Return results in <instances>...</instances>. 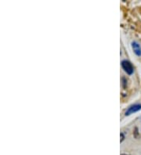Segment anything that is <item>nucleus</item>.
Returning <instances> with one entry per match:
<instances>
[{
  "mask_svg": "<svg viewBox=\"0 0 141 155\" xmlns=\"http://www.w3.org/2000/svg\"><path fill=\"white\" fill-rule=\"evenodd\" d=\"M121 65H122V68L124 70V71L127 73L129 75H131V74H133L134 68L129 61H126V60H123L121 62Z\"/></svg>",
  "mask_w": 141,
  "mask_h": 155,
  "instance_id": "1",
  "label": "nucleus"
},
{
  "mask_svg": "<svg viewBox=\"0 0 141 155\" xmlns=\"http://www.w3.org/2000/svg\"><path fill=\"white\" fill-rule=\"evenodd\" d=\"M141 110V104H133V105H131L130 107H129L128 109L126 110V115L129 116L132 114L136 113V112L139 111V110Z\"/></svg>",
  "mask_w": 141,
  "mask_h": 155,
  "instance_id": "2",
  "label": "nucleus"
},
{
  "mask_svg": "<svg viewBox=\"0 0 141 155\" xmlns=\"http://www.w3.org/2000/svg\"><path fill=\"white\" fill-rule=\"evenodd\" d=\"M131 46L132 49L133 50L134 53H135L136 55L137 56V57H141V46L139 43H138L136 41H133V42H132L131 43Z\"/></svg>",
  "mask_w": 141,
  "mask_h": 155,
  "instance_id": "3",
  "label": "nucleus"
},
{
  "mask_svg": "<svg viewBox=\"0 0 141 155\" xmlns=\"http://www.w3.org/2000/svg\"><path fill=\"white\" fill-rule=\"evenodd\" d=\"M120 136H121V143L122 142H123V140H125V135H124V133H121V134H120Z\"/></svg>",
  "mask_w": 141,
  "mask_h": 155,
  "instance_id": "4",
  "label": "nucleus"
},
{
  "mask_svg": "<svg viewBox=\"0 0 141 155\" xmlns=\"http://www.w3.org/2000/svg\"><path fill=\"white\" fill-rule=\"evenodd\" d=\"M121 155H129V154H128V153H122Z\"/></svg>",
  "mask_w": 141,
  "mask_h": 155,
  "instance_id": "5",
  "label": "nucleus"
}]
</instances>
